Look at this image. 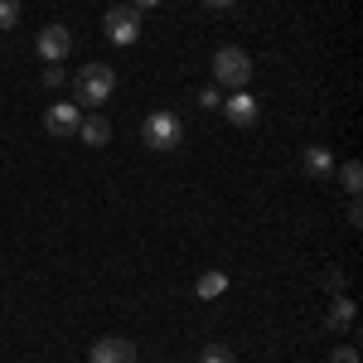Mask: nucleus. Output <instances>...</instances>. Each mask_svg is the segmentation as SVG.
Instances as JSON below:
<instances>
[{
	"instance_id": "1",
	"label": "nucleus",
	"mask_w": 363,
	"mask_h": 363,
	"mask_svg": "<svg viewBox=\"0 0 363 363\" xmlns=\"http://www.w3.org/2000/svg\"><path fill=\"white\" fill-rule=\"evenodd\" d=\"M213 83L233 87V92H247V83H252V54H247V49L223 44V49L213 54Z\"/></svg>"
},
{
	"instance_id": "2",
	"label": "nucleus",
	"mask_w": 363,
	"mask_h": 363,
	"mask_svg": "<svg viewBox=\"0 0 363 363\" xmlns=\"http://www.w3.org/2000/svg\"><path fill=\"white\" fill-rule=\"evenodd\" d=\"M112 92H116V68H107V63H87V68H78V83H73L78 107H102Z\"/></svg>"
},
{
	"instance_id": "3",
	"label": "nucleus",
	"mask_w": 363,
	"mask_h": 363,
	"mask_svg": "<svg viewBox=\"0 0 363 363\" xmlns=\"http://www.w3.org/2000/svg\"><path fill=\"white\" fill-rule=\"evenodd\" d=\"M102 29H107V39H112L116 49H131L140 39V10L131 5H112L107 15H102Z\"/></svg>"
},
{
	"instance_id": "4",
	"label": "nucleus",
	"mask_w": 363,
	"mask_h": 363,
	"mask_svg": "<svg viewBox=\"0 0 363 363\" xmlns=\"http://www.w3.org/2000/svg\"><path fill=\"white\" fill-rule=\"evenodd\" d=\"M140 131H145V145H150V150H174V145L184 140V126H179L174 112H150Z\"/></svg>"
},
{
	"instance_id": "5",
	"label": "nucleus",
	"mask_w": 363,
	"mask_h": 363,
	"mask_svg": "<svg viewBox=\"0 0 363 363\" xmlns=\"http://www.w3.org/2000/svg\"><path fill=\"white\" fill-rule=\"evenodd\" d=\"M87 363H136V344L121 335H107V339H92L87 349Z\"/></svg>"
},
{
	"instance_id": "6",
	"label": "nucleus",
	"mask_w": 363,
	"mask_h": 363,
	"mask_svg": "<svg viewBox=\"0 0 363 363\" xmlns=\"http://www.w3.org/2000/svg\"><path fill=\"white\" fill-rule=\"evenodd\" d=\"M78 121H83V107L78 102H54L44 112V131L49 136H78Z\"/></svg>"
},
{
	"instance_id": "7",
	"label": "nucleus",
	"mask_w": 363,
	"mask_h": 363,
	"mask_svg": "<svg viewBox=\"0 0 363 363\" xmlns=\"http://www.w3.org/2000/svg\"><path fill=\"white\" fill-rule=\"evenodd\" d=\"M68 49H73V34H68L63 25H44V29H39V58L63 63V58H68Z\"/></svg>"
},
{
	"instance_id": "8",
	"label": "nucleus",
	"mask_w": 363,
	"mask_h": 363,
	"mask_svg": "<svg viewBox=\"0 0 363 363\" xmlns=\"http://www.w3.org/2000/svg\"><path fill=\"white\" fill-rule=\"evenodd\" d=\"M223 116L233 121V126H257L262 107H257V97H252V92H233V97L223 102Z\"/></svg>"
},
{
	"instance_id": "9",
	"label": "nucleus",
	"mask_w": 363,
	"mask_h": 363,
	"mask_svg": "<svg viewBox=\"0 0 363 363\" xmlns=\"http://www.w3.org/2000/svg\"><path fill=\"white\" fill-rule=\"evenodd\" d=\"M306 174H310V179H330V174H335V155H330V145H306Z\"/></svg>"
},
{
	"instance_id": "10",
	"label": "nucleus",
	"mask_w": 363,
	"mask_h": 363,
	"mask_svg": "<svg viewBox=\"0 0 363 363\" xmlns=\"http://www.w3.org/2000/svg\"><path fill=\"white\" fill-rule=\"evenodd\" d=\"M78 136H83V145H107L112 140V126H107V116H83L78 121Z\"/></svg>"
},
{
	"instance_id": "11",
	"label": "nucleus",
	"mask_w": 363,
	"mask_h": 363,
	"mask_svg": "<svg viewBox=\"0 0 363 363\" xmlns=\"http://www.w3.org/2000/svg\"><path fill=\"white\" fill-rule=\"evenodd\" d=\"M330 330H335V335H349V330H354V301H349L344 291H339L335 306H330Z\"/></svg>"
},
{
	"instance_id": "12",
	"label": "nucleus",
	"mask_w": 363,
	"mask_h": 363,
	"mask_svg": "<svg viewBox=\"0 0 363 363\" xmlns=\"http://www.w3.org/2000/svg\"><path fill=\"white\" fill-rule=\"evenodd\" d=\"M194 291H199V301H218V296L228 291V277H223V272H203Z\"/></svg>"
},
{
	"instance_id": "13",
	"label": "nucleus",
	"mask_w": 363,
	"mask_h": 363,
	"mask_svg": "<svg viewBox=\"0 0 363 363\" xmlns=\"http://www.w3.org/2000/svg\"><path fill=\"white\" fill-rule=\"evenodd\" d=\"M339 184H344V194L359 199V189H363V165H359V160H349V165L339 169Z\"/></svg>"
},
{
	"instance_id": "14",
	"label": "nucleus",
	"mask_w": 363,
	"mask_h": 363,
	"mask_svg": "<svg viewBox=\"0 0 363 363\" xmlns=\"http://www.w3.org/2000/svg\"><path fill=\"white\" fill-rule=\"evenodd\" d=\"M199 363H238V354H233V349H223V344H208V349L199 354Z\"/></svg>"
},
{
	"instance_id": "15",
	"label": "nucleus",
	"mask_w": 363,
	"mask_h": 363,
	"mask_svg": "<svg viewBox=\"0 0 363 363\" xmlns=\"http://www.w3.org/2000/svg\"><path fill=\"white\" fill-rule=\"evenodd\" d=\"M20 25V0H0V29Z\"/></svg>"
},
{
	"instance_id": "16",
	"label": "nucleus",
	"mask_w": 363,
	"mask_h": 363,
	"mask_svg": "<svg viewBox=\"0 0 363 363\" xmlns=\"http://www.w3.org/2000/svg\"><path fill=\"white\" fill-rule=\"evenodd\" d=\"M330 363H359V349L354 344H339L335 354H330Z\"/></svg>"
},
{
	"instance_id": "17",
	"label": "nucleus",
	"mask_w": 363,
	"mask_h": 363,
	"mask_svg": "<svg viewBox=\"0 0 363 363\" xmlns=\"http://www.w3.org/2000/svg\"><path fill=\"white\" fill-rule=\"evenodd\" d=\"M199 107H208V112H213V107H223V97H218V87H203V92H199Z\"/></svg>"
},
{
	"instance_id": "18",
	"label": "nucleus",
	"mask_w": 363,
	"mask_h": 363,
	"mask_svg": "<svg viewBox=\"0 0 363 363\" xmlns=\"http://www.w3.org/2000/svg\"><path fill=\"white\" fill-rule=\"evenodd\" d=\"M325 286L339 296V291H344V272H339V267H330V272H325Z\"/></svg>"
},
{
	"instance_id": "19",
	"label": "nucleus",
	"mask_w": 363,
	"mask_h": 363,
	"mask_svg": "<svg viewBox=\"0 0 363 363\" xmlns=\"http://www.w3.org/2000/svg\"><path fill=\"white\" fill-rule=\"evenodd\" d=\"M44 83H49V87H63V68H58V63H54V68H44Z\"/></svg>"
},
{
	"instance_id": "20",
	"label": "nucleus",
	"mask_w": 363,
	"mask_h": 363,
	"mask_svg": "<svg viewBox=\"0 0 363 363\" xmlns=\"http://www.w3.org/2000/svg\"><path fill=\"white\" fill-rule=\"evenodd\" d=\"M199 5H208V10H228V5H238V0H199Z\"/></svg>"
},
{
	"instance_id": "21",
	"label": "nucleus",
	"mask_w": 363,
	"mask_h": 363,
	"mask_svg": "<svg viewBox=\"0 0 363 363\" xmlns=\"http://www.w3.org/2000/svg\"><path fill=\"white\" fill-rule=\"evenodd\" d=\"M150 5H160V0H131V10H150Z\"/></svg>"
}]
</instances>
